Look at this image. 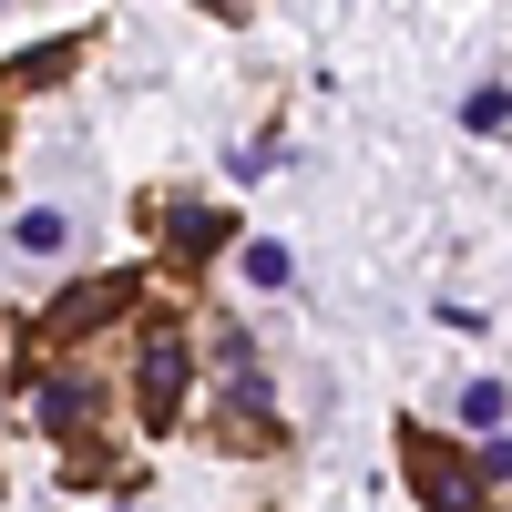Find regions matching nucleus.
<instances>
[{
  "label": "nucleus",
  "mask_w": 512,
  "mask_h": 512,
  "mask_svg": "<svg viewBox=\"0 0 512 512\" xmlns=\"http://www.w3.org/2000/svg\"><path fill=\"white\" fill-rule=\"evenodd\" d=\"M185 379H195V328L185 318H134V420L144 431H185Z\"/></svg>",
  "instance_id": "obj_1"
},
{
  "label": "nucleus",
  "mask_w": 512,
  "mask_h": 512,
  "mask_svg": "<svg viewBox=\"0 0 512 512\" xmlns=\"http://www.w3.org/2000/svg\"><path fill=\"white\" fill-rule=\"evenodd\" d=\"M400 472H410V492H420V512H492L482 502V461H461L441 431H400Z\"/></svg>",
  "instance_id": "obj_2"
},
{
  "label": "nucleus",
  "mask_w": 512,
  "mask_h": 512,
  "mask_svg": "<svg viewBox=\"0 0 512 512\" xmlns=\"http://www.w3.org/2000/svg\"><path fill=\"white\" fill-rule=\"evenodd\" d=\"M134 318V267H93V277H72L52 308H41V338L52 349H82L93 328H123Z\"/></svg>",
  "instance_id": "obj_3"
},
{
  "label": "nucleus",
  "mask_w": 512,
  "mask_h": 512,
  "mask_svg": "<svg viewBox=\"0 0 512 512\" xmlns=\"http://www.w3.org/2000/svg\"><path fill=\"white\" fill-rule=\"evenodd\" d=\"M21 420H31V431H52V441H72V451H82V431L103 420V379H93V369H72V359H52L41 379H21Z\"/></svg>",
  "instance_id": "obj_4"
},
{
  "label": "nucleus",
  "mask_w": 512,
  "mask_h": 512,
  "mask_svg": "<svg viewBox=\"0 0 512 512\" xmlns=\"http://www.w3.org/2000/svg\"><path fill=\"white\" fill-rule=\"evenodd\" d=\"M154 236H164V256H175L185 277H205V267L236 246V216H226V205H205V195H154Z\"/></svg>",
  "instance_id": "obj_5"
},
{
  "label": "nucleus",
  "mask_w": 512,
  "mask_h": 512,
  "mask_svg": "<svg viewBox=\"0 0 512 512\" xmlns=\"http://www.w3.org/2000/svg\"><path fill=\"white\" fill-rule=\"evenodd\" d=\"M205 441H216V451H277L287 431H277V410H267V390H226L216 410H205Z\"/></svg>",
  "instance_id": "obj_6"
},
{
  "label": "nucleus",
  "mask_w": 512,
  "mask_h": 512,
  "mask_svg": "<svg viewBox=\"0 0 512 512\" xmlns=\"http://www.w3.org/2000/svg\"><path fill=\"white\" fill-rule=\"evenodd\" d=\"M72 62H82V41H52V52H21V62H11V93H41V82H62Z\"/></svg>",
  "instance_id": "obj_7"
},
{
  "label": "nucleus",
  "mask_w": 512,
  "mask_h": 512,
  "mask_svg": "<svg viewBox=\"0 0 512 512\" xmlns=\"http://www.w3.org/2000/svg\"><path fill=\"white\" fill-rule=\"evenodd\" d=\"M62 236H72V226L52 216V205H21V216H11V246H21V256H52Z\"/></svg>",
  "instance_id": "obj_8"
},
{
  "label": "nucleus",
  "mask_w": 512,
  "mask_h": 512,
  "mask_svg": "<svg viewBox=\"0 0 512 512\" xmlns=\"http://www.w3.org/2000/svg\"><path fill=\"white\" fill-rule=\"evenodd\" d=\"M62 482H123V451H103V441L62 451Z\"/></svg>",
  "instance_id": "obj_9"
},
{
  "label": "nucleus",
  "mask_w": 512,
  "mask_h": 512,
  "mask_svg": "<svg viewBox=\"0 0 512 512\" xmlns=\"http://www.w3.org/2000/svg\"><path fill=\"white\" fill-rule=\"evenodd\" d=\"M502 410H512L502 379H472V390H461V420H472V431H502Z\"/></svg>",
  "instance_id": "obj_10"
},
{
  "label": "nucleus",
  "mask_w": 512,
  "mask_h": 512,
  "mask_svg": "<svg viewBox=\"0 0 512 512\" xmlns=\"http://www.w3.org/2000/svg\"><path fill=\"white\" fill-rule=\"evenodd\" d=\"M461 123H472V134H502V123H512V93H502V82H482V93H461Z\"/></svg>",
  "instance_id": "obj_11"
},
{
  "label": "nucleus",
  "mask_w": 512,
  "mask_h": 512,
  "mask_svg": "<svg viewBox=\"0 0 512 512\" xmlns=\"http://www.w3.org/2000/svg\"><path fill=\"white\" fill-rule=\"evenodd\" d=\"M287 267H297L287 236H256V246H246V277H256V287H287Z\"/></svg>",
  "instance_id": "obj_12"
}]
</instances>
